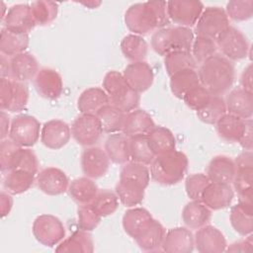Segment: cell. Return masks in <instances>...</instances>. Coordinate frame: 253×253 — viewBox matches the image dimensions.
<instances>
[{"label": "cell", "instance_id": "5b68a950", "mask_svg": "<svg viewBox=\"0 0 253 253\" xmlns=\"http://www.w3.org/2000/svg\"><path fill=\"white\" fill-rule=\"evenodd\" d=\"M194 39V33L190 28L164 27L152 35L151 47L163 56L174 51H191Z\"/></svg>", "mask_w": 253, "mask_h": 253}, {"label": "cell", "instance_id": "f1b7e54d", "mask_svg": "<svg viewBox=\"0 0 253 253\" xmlns=\"http://www.w3.org/2000/svg\"><path fill=\"white\" fill-rule=\"evenodd\" d=\"M109 104V96L104 89L91 87L80 94L77 101V108L81 114L96 115L102 108Z\"/></svg>", "mask_w": 253, "mask_h": 253}, {"label": "cell", "instance_id": "7dc6e473", "mask_svg": "<svg viewBox=\"0 0 253 253\" xmlns=\"http://www.w3.org/2000/svg\"><path fill=\"white\" fill-rule=\"evenodd\" d=\"M31 9L36 24L44 26L55 20L58 12V4L52 1L40 0L33 2Z\"/></svg>", "mask_w": 253, "mask_h": 253}, {"label": "cell", "instance_id": "6125c7cd", "mask_svg": "<svg viewBox=\"0 0 253 253\" xmlns=\"http://www.w3.org/2000/svg\"><path fill=\"white\" fill-rule=\"evenodd\" d=\"M0 137L1 140H4L8 135H9V130H10V120L8 117V114L5 113V111H1L0 113Z\"/></svg>", "mask_w": 253, "mask_h": 253}, {"label": "cell", "instance_id": "836d02e7", "mask_svg": "<svg viewBox=\"0 0 253 253\" xmlns=\"http://www.w3.org/2000/svg\"><path fill=\"white\" fill-rule=\"evenodd\" d=\"M218 135L229 142H239L245 126V120L226 113L215 124Z\"/></svg>", "mask_w": 253, "mask_h": 253}, {"label": "cell", "instance_id": "7c38bea8", "mask_svg": "<svg viewBox=\"0 0 253 253\" xmlns=\"http://www.w3.org/2000/svg\"><path fill=\"white\" fill-rule=\"evenodd\" d=\"M204 10V4L198 0H172L167 2L169 20L181 27L195 26Z\"/></svg>", "mask_w": 253, "mask_h": 253}, {"label": "cell", "instance_id": "ab89813d", "mask_svg": "<svg viewBox=\"0 0 253 253\" xmlns=\"http://www.w3.org/2000/svg\"><path fill=\"white\" fill-rule=\"evenodd\" d=\"M149 146L156 155L175 149L176 139L172 131L164 126H155L148 134Z\"/></svg>", "mask_w": 253, "mask_h": 253}, {"label": "cell", "instance_id": "4fadbf2b", "mask_svg": "<svg viewBox=\"0 0 253 253\" xmlns=\"http://www.w3.org/2000/svg\"><path fill=\"white\" fill-rule=\"evenodd\" d=\"M110 158L105 149L99 146H88L81 154V168L86 177L97 179L104 176L110 166Z\"/></svg>", "mask_w": 253, "mask_h": 253}, {"label": "cell", "instance_id": "8992f818", "mask_svg": "<svg viewBox=\"0 0 253 253\" xmlns=\"http://www.w3.org/2000/svg\"><path fill=\"white\" fill-rule=\"evenodd\" d=\"M29 100L27 86L12 78L0 79V108L2 111L18 113L23 111Z\"/></svg>", "mask_w": 253, "mask_h": 253}, {"label": "cell", "instance_id": "f6af8a7d", "mask_svg": "<svg viewBox=\"0 0 253 253\" xmlns=\"http://www.w3.org/2000/svg\"><path fill=\"white\" fill-rule=\"evenodd\" d=\"M226 112L224 99L221 96L212 95L207 105L197 111V116L205 124L215 125Z\"/></svg>", "mask_w": 253, "mask_h": 253}, {"label": "cell", "instance_id": "681fc988", "mask_svg": "<svg viewBox=\"0 0 253 253\" xmlns=\"http://www.w3.org/2000/svg\"><path fill=\"white\" fill-rule=\"evenodd\" d=\"M224 11L228 19L230 18L236 22L247 21L253 15V0L229 1Z\"/></svg>", "mask_w": 253, "mask_h": 253}, {"label": "cell", "instance_id": "5bb4252c", "mask_svg": "<svg viewBox=\"0 0 253 253\" xmlns=\"http://www.w3.org/2000/svg\"><path fill=\"white\" fill-rule=\"evenodd\" d=\"M39 189L49 196H57L65 193L69 187V180L66 174L59 168L46 167L37 175Z\"/></svg>", "mask_w": 253, "mask_h": 253}, {"label": "cell", "instance_id": "f546056e", "mask_svg": "<svg viewBox=\"0 0 253 253\" xmlns=\"http://www.w3.org/2000/svg\"><path fill=\"white\" fill-rule=\"evenodd\" d=\"M104 149L110 160L116 164H126L129 161V137L124 132L110 134Z\"/></svg>", "mask_w": 253, "mask_h": 253}, {"label": "cell", "instance_id": "f35d334b", "mask_svg": "<svg viewBox=\"0 0 253 253\" xmlns=\"http://www.w3.org/2000/svg\"><path fill=\"white\" fill-rule=\"evenodd\" d=\"M165 233L163 225L158 220L153 219L143 233L134 240L140 249L144 251H156L161 248Z\"/></svg>", "mask_w": 253, "mask_h": 253}, {"label": "cell", "instance_id": "680465c9", "mask_svg": "<svg viewBox=\"0 0 253 253\" xmlns=\"http://www.w3.org/2000/svg\"><path fill=\"white\" fill-rule=\"evenodd\" d=\"M252 243H253L252 242V235L249 234V235H247V238L230 244V246L228 248H226L225 251H228V252H247V251H251Z\"/></svg>", "mask_w": 253, "mask_h": 253}, {"label": "cell", "instance_id": "603a6c76", "mask_svg": "<svg viewBox=\"0 0 253 253\" xmlns=\"http://www.w3.org/2000/svg\"><path fill=\"white\" fill-rule=\"evenodd\" d=\"M150 212L143 208H131L123 216V227L126 234L133 239L137 238L153 221Z\"/></svg>", "mask_w": 253, "mask_h": 253}, {"label": "cell", "instance_id": "be15d7a7", "mask_svg": "<svg viewBox=\"0 0 253 253\" xmlns=\"http://www.w3.org/2000/svg\"><path fill=\"white\" fill-rule=\"evenodd\" d=\"M0 64H1V78H11L10 59L8 58V56L1 54Z\"/></svg>", "mask_w": 253, "mask_h": 253}, {"label": "cell", "instance_id": "8fae6325", "mask_svg": "<svg viewBox=\"0 0 253 253\" xmlns=\"http://www.w3.org/2000/svg\"><path fill=\"white\" fill-rule=\"evenodd\" d=\"M103 133L101 124L96 115L81 114L72 123L71 134L83 146H93Z\"/></svg>", "mask_w": 253, "mask_h": 253}, {"label": "cell", "instance_id": "d6986e66", "mask_svg": "<svg viewBox=\"0 0 253 253\" xmlns=\"http://www.w3.org/2000/svg\"><path fill=\"white\" fill-rule=\"evenodd\" d=\"M37 92L45 99H56L61 95L63 83L57 71L51 68H41L34 78Z\"/></svg>", "mask_w": 253, "mask_h": 253}, {"label": "cell", "instance_id": "30bf717a", "mask_svg": "<svg viewBox=\"0 0 253 253\" xmlns=\"http://www.w3.org/2000/svg\"><path fill=\"white\" fill-rule=\"evenodd\" d=\"M215 43L221 55L229 60L243 59L249 52V43L246 37L238 29L231 26L218 36Z\"/></svg>", "mask_w": 253, "mask_h": 253}, {"label": "cell", "instance_id": "e0dca14e", "mask_svg": "<svg viewBox=\"0 0 253 253\" xmlns=\"http://www.w3.org/2000/svg\"><path fill=\"white\" fill-rule=\"evenodd\" d=\"M5 28L16 33L28 34L37 25L31 5L16 4L10 7L4 17Z\"/></svg>", "mask_w": 253, "mask_h": 253}, {"label": "cell", "instance_id": "f907efd6", "mask_svg": "<svg viewBox=\"0 0 253 253\" xmlns=\"http://www.w3.org/2000/svg\"><path fill=\"white\" fill-rule=\"evenodd\" d=\"M211 183L207 174L204 173H194L186 178L185 190L187 196L191 200L201 201L202 195L208 185Z\"/></svg>", "mask_w": 253, "mask_h": 253}, {"label": "cell", "instance_id": "9c48e42d", "mask_svg": "<svg viewBox=\"0 0 253 253\" xmlns=\"http://www.w3.org/2000/svg\"><path fill=\"white\" fill-rule=\"evenodd\" d=\"M229 27V19L224 9L210 6L203 10L196 23L197 36L206 37L215 41L218 36Z\"/></svg>", "mask_w": 253, "mask_h": 253}, {"label": "cell", "instance_id": "7a4b0ae2", "mask_svg": "<svg viewBox=\"0 0 253 253\" xmlns=\"http://www.w3.org/2000/svg\"><path fill=\"white\" fill-rule=\"evenodd\" d=\"M200 83L211 95L221 96L234 82V66L232 62L221 54L215 53L198 69Z\"/></svg>", "mask_w": 253, "mask_h": 253}, {"label": "cell", "instance_id": "ee69618b", "mask_svg": "<svg viewBox=\"0 0 253 253\" xmlns=\"http://www.w3.org/2000/svg\"><path fill=\"white\" fill-rule=\"evenodd\" d=\"M164 66L167 74L171 77L182 70L196 69L198 64L191 51H174L164 56Z\"/></svg>", "mask_w": 253, "mask_h": 253}, {"label": "cell", "instance_id": "816d5d0a", "mask_svg": "<svg viewBox=\"0 0 253 253\" xmlns=\"http://www.w3.org/2000/svg\"><path fill=\"white\" fill-rule=\"evenodd\" d=\"M38 168H39V161L35 152L29 148L20 147V149L16 154L13 167L11 170L19 169V170H24L36 175L38 173Z\"/></svg>", "mask_w": 253, "mask_h": 253}, {"label": "cell", "instance_id": "2e32d148", "mask_svg": "<svg viewBox=\"0 0 253 253\" xmlns=\"http://www.w3.org/2000/svg\"><path fill=\"white\" fill-rule=\"evenodd\" d=\"M71 136L70 126L61 120H50L41 129V141L49 149H60L67 144Z\"/></svg>", "mask_w": 253, "mask_h": 253}, {"label": "cell", "instance_id": "d4e9b609", "mask_svg": "<svg viewBox=\"0 0 253 253\" xmlns=\"http://www.w3.org/2000/svg\"><path fill=\"white\" fill-rule=\"evenodd\" d=\"M145 189L146 187L138 181L120 177L115 192L124 206L132 208L143 201Z\"/></svg>", "mask_w": 253, "mask_h": 253}, {"label": "cell", "instance_id": "277c9868", "mask_svg": "<svg viewBox=\"0 0 253 253\" xmlns=\"http://www.w3.org/2000/svg\"><path fill=\"white\" fill-rule=\"evenodd\" d=\"M103 89L109 96L110 105L124 113L135 110L139 105V93L134 91L126 81L124 74L111 70L103 79Z\"/></svg>", "mask_w": 253, "mask_h": 253}, {"label": "cell", "instance_id": "e575fe53", "mask_svg": "<svg viewBox=\"0 0 253 253\" xmlns=\"http://www.w3.org/2000/svg\"><path fill=\"white\" fill-rule=\"evenodd\" d=\"M99 189L96 183L89 177H80L69 183L70 197L78 204H90L96 197Z\"/></svg>", "mask_w": 253, "mask_h": 253}, {"label": "cell", "instance_id": "6f0895ef", "mask_svg": "<svg viewBox=\"0 0 253 253\" xmlns=\"http://www.w3.org/2000/svg\"><path fill=\"white\" fill-rule=\"evenodd\" d=\"M252 119L245 120V126L244 130L242 133V136L239 140V144L244 148V150L252 151L253 146V140H252Z\"/></svg>", "mask_w": 253, "mask_h": 253}, {"label": "cell", "instance_id": "d6a6232c", "mask_svg": "<svg viewBox=\"0 0 253 253\" xmlns=\"http://www.w3.org/2000/svg\"><path fill=\"white\" fill-rule=\"evenodd\" d=\"M29 45L28 34H20L3 28L0 36L1 54L13 57L19 53L25 52Z\"/></svg>", "mask_w": 253, "mask_h": 253}, {"label": "cell", "instance_id": "3957f363", "mask_svg": "<svg viewBox=\"0 0 253 253\" xmlns=\"http://www.w3.org/2000/svg\"><path fill=\"white\" fill-rule=\"evenodd\" d=\"M188 167L187 156L178 150L156 155L150 164V177L160 185H174L185 176Z\"/></svg>", "mask_w": 253, "mask_h": 253}, {"label": "cell", "instance_id": "cb8c5ba5", "mask_svg": "<svg viewBox=\"0 0 253 253\" xmlns=\"http://www.w3.org/2000/svg\"><path fill=\"white\" fill-rule=\"evenodd\" d=\"M11 78L25 82L35 78L39 72V63L30 52H22L10 58Z\"/></svg>", "mask_w": 253, "mask_h": 253}, {"label": "cell", "instance_id": "52a82bcc", "mask_svg": "<svg viewBox=\"0 0 253 253\" xmlns=\"http://www.w3.org/2000/svg\"><path fill=\"white\" fill-rule=\"evenodd\" d=\"M35 238L42 245L52 247L59 244L65 236V228L61 220L52 214H41L32 227Z\"/></svg>", "mask_w": 253, "mask_h": 253}, {"label": "cell", "instance_id": "7bdbcfd3", "mask_svg": "<svg viewBox=\"0 0 253 253\" xmlns=\"http://www.w3.org/2000/svg\"><path fill=\"white\" fill-rule=\"evenodd\" d=\"M155 154L151 150L147 134H139L129 137V161L150 165Z\"/></svg>", "mask_w": 253, "mask_h": 253}, {"label": "cell", "instance_id": "83f0119b", "mask_svg": "<svg viewBox=\"0 0 253 253\" xmlns=\"http://www.w3.org/2000/svg\"><path fill=\"white\" fill-rule=\"evenodd\" d=\"M234 160L225 155L214 156L209 163L207 176L211 182L230 184L235 175Z\"/></svg>", "mask_w": 253, "mask_h": 253}, {"label": "cell", "instance_id": "60d3db41", "mask_svg": "<svg viewBox=\"0 0 253 253\" xmlns=\"http://www.w3.org/2000/svg\"><path fill=\"white\" fill-rule=\"evenodd\" d=\"M235 175L232 183L239 201L252 202L253 166H235Z\"/></svg>", "mask_w": 253, "mask_h": 253}, {"label": "cell", "instance_id": "ba28073f", "mask_svg": "<svg viewBox=\"0 0 253 253\" xmlns=\"http://www.w3.org/2000/svg\"><path fill=\"white\" fill-rule=\"evenodd\" d=\"M41 124L31 115H18L11 121L9 138L21 147L33 146L40 138Z\"/></svg>", "mask_w": 253, "mask_h": 253}, {"label": "cell", "instance_id": "d590c367", "mask_svg": "<svg viewBox=\"0 0 253 253\" xmlns=\"http://www.w3.org/2000/svg\"><path fill=\"white\" fill-rule=\"evenodd\" d=\"M96 116L100 121L103 132L112 134L123 131L126 113H124L109 104L102 108Z\"/></svg>", "mask_w": 253, "mask_h": 253}, {"label": "cell", "instance_id": "4316f807", "mask_svg": "<svg viewBox=\"0 0 253 253\" xmlns=\"http://www.w3.org/2000/svg\"><path fill=\"white\" fill-rule=\"evenodd\" d=\"M155 123L152 120V117L144 110L135 109L126 114L123 131L128 137L139 135V134H148L154 127Z\"/></svg>", "mask_w": 253, "mask_h": 253}, {"label": "cell", "instance_id": "6da1fadb", "mask_svg": "<svg viewBox=\"0 0 253 253\" xmlns=\"http://www.w3.org/2000/svg\"><path fill=\"white\" fill-rule=\"evenodd\" d=\"M170 20L167 14V2L147 1L132 4L125 14V23L134 35H146L166 27Z\"/></svg>", "mask_w": 253, "mask_h": 253}, {"label": "cell", "instance_id": "bcb514c9", "mask_svg": "<svg viewBox=\"0 0 253 253\" xmlns=\"http://www.w3.org/2000/svg\"><path fill=\"white\" fill-rule=\"evenodd\" d=\"M119 198L116 192L111 190L98 191L94 200L90 203L94 211L101 216H107L114 213L119 208Z\"/></svg>", "mask_w": 253, "mask_h": 253}, {"label": "cell", "instance_id": "44dd1931", "mask_svg": "<svg viewBox=\"0 0 253 253\" xmlns=\"http://www.w3.org/2000/svg\"><path fill=\"white\" fill-rule=\"evenodd\" d=\"M234 197L230 184L211 182L205 189L201 201L211 211L227 208Z\"/></svg>", "mask_w": 253, "mask_h": 253}, {"label": "cell", "instance_id": "db71d44e", "mask_svg": "<svg viewBox=\"0 0 253 253\" xmlns=\"http://www.w3.org/2000/svg\"><path fill=\"white\" fill-rule=\"evenodd\" d=\"M77 217L79 228L86 231H92L95 229L102 218L94 211L91 204L79 205L77 210Z\"/></svg>", "mask_w": 253, "mask_h": 253}, {"label": "cell", "instance_id": "ffe728a7", "mask_svg": "<svg viewBox=\"0 0 253 253\" xmlns=\"http://www.w3.org/2000/svg\"><path fill=\"white\" fill-rule=\"evenodd\" d=\"M161 248L168 253H191L195 248L194 234L187 227L171 228L165 233Z\"/></svg>", "mask_w": 253, "mask_h": 253}, {"label": "cell", "instance_id": "9a60e30c", "mask_svg": "<svg viewBox=\"0 0 253 253\" xmlns=\"http://www.w3.org/2000/svg\"><path fill=\"white\" fill-rule=\"evenodd\" d=\"M195 247L200 253H220L226 249V240L222 232L212 226L204 225L194 235Z\"/></svg>", "mask_w": 253, "mask_h": 253}, {"label": "cell", "instance_id": "f5cc1de1", "mask_svg": "<svg viewBox=\"0 0 253 253\" xmlns=\"http://www.w3.org/2000/svg\"><path fill=\"white\" fill-rule=\"evenodd\" d=\"M121 178H129L135 181L140 182L145 187L148 186L150 181V172L149 169L146 167V165L128 161L126 162L120 173Z\"/></svg>", "mask_w": 253, "mask_h": 253}, {"label": "cell", "instance_id": "9f6ffc18", "mask_svg": "<svg viewBox=\"0 0 253 253\" xmlns=\"http://www.w3.org/2000/svg\"><path fill=\"white\" fill-rule=\"evenodd\" d=\"M21 146L16 144L13 140L4 139L0 144V168L2 172L9 171L13 167L16 154Z\"/></svg>", "mask_w": 253, "mask_h": 253}, {"label": "cell", "instance_id": "94428289", "mask_svg": "<svg viewBox=\"0 0 253 253\" xmlns=\"http://www.w3.org/2000/svg\"><path fill=\"white\" fill-rule=\"evenodd\" d=\"M240 83H241L242 89L253 93L252 92V64H249L243 70L240 78Z\"/></svg>", "mask_w": 253, "mask_h": 253}, {"label": "cell", "instance_id": "ac0fdd59", "mask_svg": "<svg viewBox=\"0 0 253 253\" xmlns=\"http://www.w3.org/2000/svg\"><path fill=\"white\" fill-rule=\"evenodd\" d=\"M123 74L127 84L137 93L148 90L154 80L153 70L145 61L129 63L125 68Z\"/></svg>", "mask_w": 253, "mask_h": 253}, {"label": "cell", "instance_id": "11a10c76", "mask_svg": "<svg viewBox=\"0 0 253 253\" xmlns=\"http://www.w3.org/2000/svg\"><path fill=\"white\" fill-rule=\"evenodd\" d=\"M212 95L201 84L196 86L195 88L191 89L184 97L183 101L185 104L192 110L199 111L204 106L207 105V103L210 101L211 97Z\"/></svg>", "mask_w": 253, "mask_h": 253}, {"label": "cell", "instance_id": "e7e4bbea", "mask_svg": "<svg viewBox=\"0 0 253 253\" xmlns=\"http://www.w3.org/2000/svg\"><path fill=\"white\" fill-rule=\"evenodd\" d=\"M82 5H85L86 7H88V8H90V9H94V8H97L98 6H100L101 5V2L100 1H98V2H96V1H90V2H83V3H81Z\"/></svg>", "mask_w": 253, "mask_h": 253}, {"label": "cell", "instance_id": "4dcf8cb0", "mask_svg": "<svg viewBox=\"0 0 253 253\" xmlns=\"http://www.w3.org/2000/svg\"><path fill=\"white\" fill-rule=\"evenodd\" d=\"M211 216V210L202 201L192 200L182 211V220L190 229H198L206 225Z\"/></svg>", "mask_w": 253, "mask_h": 253}, {"label": "cell", "instance_id": "8d00e7d4", "mask_svg": "<svg viewBox=\"0 0 253 253\" xmlns=\"http://www.w3.org/2000/svg\"><path fill=\"white\" fill-rule=\"evenodd\" d=\"M35 176V174L19 169L7 171L3 180V187L6 192L11 195L25 193L34 184Z\"/></svg>", "mask_w": 253, "mask_h": 253}, {"label": "cell", "instance_id": "1f68e13d", "mask_svg": "<svg viewBox=\"0 0 253 253\" xmlns=\"http://www.w3.org/2000/svg\"><path fill=\"white\" fill-rule=\"evenodd\" d=\"M55 251L62 252V253L93 252L94 245H93L92 236L89 233V231L79 229V230L73 232L69 237L63 239L59 244H57Z\"/></svg>", "mask_w": 253, "mask_h": 253}, {"label": "cell", "instance_id": "c3c4849f", "mask_svg": "<svg viewBox=\"0 0 253 253\" xmlns=\"http://www.w3.org/2000/svg\"><path fill=\"white\" fill-rule=\"evenodd\" d=\"M216 49L217 47H216L215 41L206 37L197 36L194 39L192 48H191V53L195 61L197 62V64L201 65L207 59L214 55L216 52Z\"/></svg>", "mask_w": 253, "mask_h": 253}, {"label": "cell", "instance_id": "91938a15", "mask_svg": "<svg viewBox=\"0 0 253 253\" xmlns=\"http://www.w3.org/2000/svg\"><path fill=\"white\" fill-rule=\"evenodd\" d=\"M13 207V199L11 198V194L2 192L0 194V211H1V216L5 217L9 214L11 211V209Z\"/></svg>", "mask_w": 253, "mask_h": 253}, {"label": "cell", "instance_id": "b9f144b4", "mask_svg": "<svg viewBox=\"0 0 253 253\" xmlns=\"http://www.w3.org/2000/svg\"><path fill=\"white\" fill-rule=\"evenodd\" d=\"M121 49L126 58L132 62H137L143 61L146 57L148 45L141 36L130 34L122 40Z\"/></svg>", "mask_w": 253, "mask_h": 253}, {"label": "cell", "instance_id": "7402d4cb", "mask_svg": "<svg viewBox=\"0 0 253 253\" xmlns=\"http://www.w3.org/2000/svg\"><path fill=\"white\" fill-rule=\"evenodd\" d=\"M224 101L228 114L242 120L251 119L253 115V93L242 88H236L228 93Z\"/></svg>", "mask_w": 253, "mask_h": 253}, {"label": "cell", "instance_id": "484cf974", "mask_svg": "<svg viewBox=\"0 0 253 253\" xmlns=\"http://www.w3.org/2000/svg\"><path fill=\"white\" fill-rule=\"evenodd\" d=\"M229 220L233 229L242 236H247L253 231V204L252 202L239 201L230 210Z\"/></svg>", "mask_w": 253, "mask_h": 253}, {"label": "cell", "instance_id": "74e56055", "mask_svg": "<svg viewBox=\"0 0 253 253\" xmlns=\"http://www.w3.org/2000/svg\"><path fill=\"white\" fill-rule=\"evenodd\" d=\"M200 84V79L196 69L182 70L170 77L171 92L179 99H183L191 89Z\"/></svg>", "mask_w": 253, "mask_h": 253}]
</instances>
